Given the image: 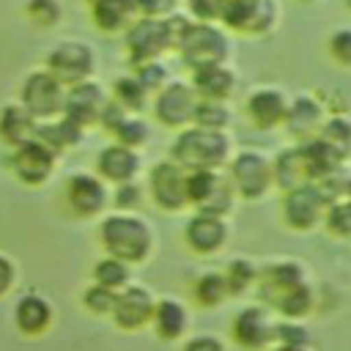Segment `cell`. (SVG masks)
I'll return each instance as SVG.
<instances>
[{
    "mask_svg": "<svg viewBox=\"0 0 351 351\" xmlns=\"http://www.w3.org/2000/svg\"><path fill=\"white\" fill-rule=\"evenodd\" d=\"M99 241L110 258H118L129 266L145 263L154 255L156 247V233L134 211H115L107 214L99 225Z\"/></svg>",
    "mask_w": 351,
    "mask_h": 351,
    "instance_id": "cell-1",
    "label": "cell"
},
{
    "mask_svg": "<svg viewBox=\"0 0 351 351\" xmlns=\"http://www.w3.org/2000/svg\"><path fill=\"white\" fill-rule=\"evenodd\" d=\"M167 159L181 165L186 173L195 170H222V165L230 162L233 156V140L228 132H208L200 126H186L176 132Z\"/></svg>",
    "mask_w": 351,
    "mask_h": 351,
    "instance_id": "cell-2",
    "label": "cell"
},
{
    "mask_svg": "<svg viewBox=\"0 0 351 351\" xmlns=\"http://www.w3.org/2000/svg\"><path fill=\"white\" fill-rule=\"evenodd\" d=\"M230 36L222 25H203V22H192L186 27V33L181 36V41L176 44V55L181 60L184 69L197 71L206 66H219V63H230Z\"/></svg>",
    "mask_w": 351,
    "mask_h": 351,
    "instance_id": "cell-3",
    "label": "cell"
},
{
    "mask_svg": "<svg viewBox=\"0 0 351 351\" xmlns=\"http://www.w3.org/2000/svg\"><path fill=\"white\" fill-rule=\"evenodd\" d=\"M225 30H233L247 38H263L280 25V3L277 0H222Z\"/></svg>",
    "mask_w": 351,
    "mask_h": 351,
    "instance_id": "cell-4",
    "label": "cell"
},
{
    "mask_svg": "<svg viewBox=\"0 0 351 351\" xmlns=\"http://www.w3.org/2000/svg\"><path fill=\"white\" fill-rule=\"evenodd\" d=\"M228 178L239 197L261 200L274 186L271 159L266 154H261L258 148H241L228 162Z\"/></svg>",
    "mask_w": 351,
    "mask_h": 351,
    "instance_id": "cell-5",
    "label": "cell"
},
{
    "mask_svg": "<svg viewBox=\"0 0 351 351\" xmlns=\"http://www.w3.org/2000/svg\"><path fill=\"white\" fill-rule=\"evenodd\" d=\"M44 69L58 77L66 88L71 85H80L85 80H93V71H96V52L88 41H80V38H63L58 41L49 52H47V60H44Z\"/></svg>",
    "mask_w": 351,
    "mask_h": 351,
    "instance_id": "cell-6",
    "label": "cell"
},
{
    "mask_svg": "<svg viewBox=\"0 0 351 351\" xmlns=\"http://www.w3.org/2000/svg\"><path fill=\"white\" fill-rule=\"evenodd\" d=\"M63 101H66V85L52 77L47 69L30 71L22 80V90H19V104L38 121H55L63 115Z\"/></svg>",
    "mask_w": 351,
    "mask_h": 351,
    "instance_id": "cell-7",
    "label": "cell"
},
{
    "mask_svg": "<svg viewBox=\"0 0 351 351\" xmlns=\"http://www.w3.org/2000/svg\"><path fill=\"white\" fill-rule=\"evenodd\" d=\"M123 49H126V60L132 66H140L148 60H162L165 52H173L167 19L137 16L123 33Z\"/></svg>",
    "mask_w": 351,
    "mask_h": 351,
    "instance_id": "cell-8",
    "label": "cell"
},
{
    "mask_svg": "<svg viewBox=\"0 0 351 351\" xmlns=\"http://www.w3.org/2000/svg\"><path fill=\"white\" fill-rule=\"evenodd\" d=\"M195 107H197L195 88L189 85V80H176V77L151 99L154 121L165 129H173V132H181V129L192 126Z\"/></svg>",
    "mask_w": 351,
    "mask_h": 351,
    "instance_id": "cell-9",
    "label": "cell"
},
{
    "mask_svg": "<svg viewBox=\"0 0 351 351\" xmlns=\"http://www.w3.org/2000/svg\"><path fill=\"white\" fill-rule=\"evenodd\" d=\"M189 206L203 214L225 217L233 211V200L239 197L230 178L222 170H195L189 173Z\"/></svg>",
    "mask_w": 351,
    "mask_h": 351,
    "instance_id": "cell-10",
    "label": "cell"
},
{
    "mask_svg": "<svg viewBox=\"0 0 351 351\" xmlns=\"http://www.w3.org/2000/svg\"><path fill=\"white\" fill-rule=\"evenodd\" d=\"M189 173L173 159H162L148 170V195L156 208L176 214L189 206Z\"/></svg>",
    "mask_w": 351,
    "mask_h": 351,
    "instance_id": "cell-11",
    "label": "cell"
},
{
    "mask_svg": "<svg viewBox=\"0 0 351 351\" xmlns=\"http://www.w3.org/2000/svg\"><path fill=\"white\" fill-rule=\"evenodd\" d=\"M326 208H329V200L324 197L318 184L296 186L282 197V219L291 230H299V233H307L324 225Z\"/></svg>",
    "mask_w": 351,
    "mask_h": 351,
    "instance_id": "cell-12",
    "label": "cell"
},
{
    "mask_svg": "<svg viewBox=\"0 0 351 351\" xmlns=\"http://www.w3.org/2000/svg\"><path fill=\"white\" fill-rule=\"evenodd\" d=\"M304 282H307V271L299 261H293V258L269 261L258 271V296L263 299V304L277 310L282 296H288L293 288H299Z\"/></svg>",
    "mask_w": 351,
    "mask_h": 351,
    "instance_id": "cell-13",
    "label": "cell"
},
{
    "mask_svg": "<svg viewBox=\"0 0 351 351\" xmlns=\"http://www.w3.org/2000/svg\"><path fill=\"white\" fill-rule=\"evenodd\" d=\"M288 104H291V96L280 85H258L244 99V112L255 129L274 132V129H282Z\"/></svg>",
    "mask_w": 351,
    "mask_h": 351,
    "instance_id": "cell-14",
    "label": "cell"
},
{
    "mask_svg": "<svg viewBox=\"0 0 351 351\" xmlns=\"http://www.w3.org/2000/svg\"><path fill=\"white\" fill-rule=\"evenodd\" d=\"M326 118H329V110L315 93H296L291 96L282 129L293 137V143H310L321 134Z\"/></svg>",
    "mask_w": 351,
    "mask_h": 351,
    "instance_id": "cell-15",
    "label": "cell"
},
{
    "mask_svg": "<svg viewBox=\"0 0 351 351\" xmlns=\"http://www.w3.org/2000/svg\"><path fill=\"white\" fill-rule=\"evenodd\" d=\"M55 162H58V154L52 148H47L38 137L16 145L14 154L8 156V165H11L14 176L27 186H41L44 181H49V176L55 170Z\"/></svg>",
    "mask_w": 351,
    "mask_h": 351,
    "instance_id": "cell-16",
    "label": "cell"
},
{
    "mask_svg": "<svg viewBox=\"0 0 351 351\" xmlns=\"http://www.w3.org/2000/svg\"><path fill=\"white\" fill-rule=\"evenodd\" d=\"M154 310H156V299L148 288L143 285H134L129 282L123 291L115 293V304H112V321L118 329H126V332H134V329H143L145 324L154 321Z\"/></svg>",
    "mask_w": 351,
    "mask_h": 351,
    "instance_id": "cell-17",
    "label": "cell"
},
{
    "mask_svg": "<svg viewBox=\"0 0 351 351\" xmlns=\"http://www.w3.org/2000/svg\"><path fill=\"white\" fill-rule=\"evenodd\" d=\"M107 101H110V93L96 80H85L80 85L66 88L63 115L71 118L74 123H80L82 129H88V126H96L99 123Z\"/></svg>",
    "mask_w": 351,
    "mask_h": 351,
    "instance_id": "cell-18",
    "label": "cell"
},
{
    "mask_svg": "<svg viewBox=\"0 0 351 351\" xmlns=\"http://www.w3.org/2000/svg\"><path fill=\"white\" fill-rule=\"evenodd\" d=\"M110 200V192H107V184L93 176V173H71L69 181H66V203L71 208V214L82 217V219H90L96 214L104 211Z\"/></svg>",
    "mask_w": 351,
    "mask_h": 351,
    "instance_id": "cell-19",
    "label": "cell"
},
{
    "mask_svg": "<svg viewBox=\"0 0 351 351\" xmlns=\"http://www.w3.org/2000/svg\"><path fill=\"white\" fill-rule=\"evenodd\" d=\"M230 239V228L225 217L195 211L184 225V241L195 255H217Z\"/></svg>",
    "mask_w": 351,
    "mask_h": 351,
    "instance_id": "cell-20",
    "label": "cell"
},
{
    "mask_svg": "<svg viewBox=\"0 0 351 351\" xmlns=\"http://www.w3.org/2000/svg\"><path fill=\"white\" fill-rule=\"evenodd\" d=\"M143 170V156L134 148H126L121 143H110L99 151L96 156V176L104 184H126V181H137Z\"/></svg>",
    "mask_w": 351,
    "mask_h": 351,
    "instance_id": "cell-21",
    "label": "cell"
},
{
    "mask_svg": "<svg viewBox=\"0 0 351 351\" xmlns=\"http://www.w3.org/2000/svg\"><path fill=\"white\" fill-rule=\"evenodd\" d=\"M230 332H233V340L247 351H261L274 340V324L269 321V313L258 304L239 310L233 315Z\"/></svg>",
    "mask_w": 351,
    "mask_h": 351,
    "instance_id": "cell-22",
    "label": "cell"
},
{
    "mask_svg": "<svg viewBox=\"0 0 351 351\" xmlns=\"http://www.w3.org/2000/svg\"><path fill=\"white\" fill-rule=\"evenodd\" d=\"M189 85L195 88L197 99H214V101H230L239 90V71L230 63L206 66L189 74Z\"/></svg>",
    "mask_w": 351,
    "mask_h": 351,
    "instance_id": "cell-23",
    "label": "cell"
},
{
    "mask_svg": "<svg viewBox=\"0 0 351 351\" xmlns=\"http://www.w3.org/2000/svg\"><path fill=\"white\" fill-rule=\"evenodd\" d=\"M271 173H274V186H280L282 192H291L296 186L313 184L302 143H293V145L277 151V156L271 159Z\"/></svg>",
    "mask_w": 351,
    "mask_h": 351,
    "instance_id": "cell-24",
    "label": "cell"
},
{
    "mask_svg": "<svg viewBox=\"0 0 351 351\" xmlns=\"http://www.w3.org/2000/svg\"><path fill=\"white\" fill-rule=\"evenodd\" d=\"M38 121L19 104V101H5L0 107V140L8 145H22L36 137Z\"/></svg>",
    "mask_w": 351,
    "mask_h": 351,
    "instance_id": "cell-25",
    "label": "cell"
},
{
    "mask_svg": "<svg viewBox=\"0 0 351 351\" xmlns=\"http://www.w3.org/2000/svg\"><path fill=\"white\" fill-rule=\"evenodd\" d=\"M90 16L101 33H126V27L137 19V8L134 0H96L90 5Z\"/></svg>",
    "mask_w": 351,
    "mask_h": 351,
    "instance_id": "cell-26",
    "label": "cell"
},
{
    "mask_svg": "<svg viewBox=\"0 0 351 351\" xmlns=\"http://www.w3.org/2000/svg\"><path fill=\"white\" fill-rule=\"evenodd\" d=\"M14 321L25 335H41L52 324V304L38 293H25L16 302Z\"/></svg>",
    "mask_w": 351,
    "mask_h": 351,
    "instance_id": "cell-27",
    "label": "cell"
},
{
    "mask_svg": "<svg viewBox=\"0 0 351 351\" xmlns=\"http://www.w3.org/2000/svg\"><path fill=\"white\" fill-rule=\"evenodd\" d=\"M36 137H38L47 148H52L55 154H60V151H66V148L80 145V143L85 140V129H82L80 123H74L71 118L60 115V118H55V121L38 123Z\"/></svg>",
    "mask_w": 351,
    "mask_h": 351,
    "instance_id": "cell-28",
    "label": "cell"
},
{
    "mask_svg": "<svg viewBox=\"0 0 351 351\" xmlns=\"http://www.w3.org/2000/svg\"><path fill=\"white\" fill-rule=\"evenodd\" d=\"M151 324H154V332L162 340H176L186 329V307L173 296L156 299V310H154V321Z\"/></svg>",
    "mask_w": 351,
    "mask_h": 351,
    "instance_id": "cell-29",
    "label": "cell"
},
{
    "mask_svg": "<svg viewBox=\"0 0 351 351\" xmlns=\"http://www.w3.org/2000/svg\"><path fill=\"white\" fill-rule=\"evenodd\" d=\"M112 101H118L126 112H132V115H140L145 107H151V93L140 85V80L129 71V74H121V77H115V82H112Z\"/></svg>",
    "mask_w": 351,
    "mask_h": 351,
    "instance_id": "cell-30",
    "label": "cell"
},
{
    "mask_svg": "<svg viewBox=\"0 0 351 351\" xmlns=\"http://www.w3.org/2000/svg\"><path fill=\"white\" fill-rule=\"evenodd\" d=\"M318 140L326 143L343 162H348L351 159V118L346 112H329Z\"/></svg>",
    "mask_w": 351,
    "mask_h": 351,
    "instance_id": "cell-31",
    "label": "cell"
},
{
    "mask_svg": "<svg viewBox=\"0 0 351 351\" xmlns=\"http://www.w3.org/2000/svg\"><path fill=\"white\" fill-rule=\"evenodd\" d=\"M230 123H233V110H230V101L197 99L192 126H200V129H208V132H228V129H230Z\"/></svg>",
    "mask_w": 351,
    "mask_h": 351,
    "instance_id": "cell-32",
    "label": "cell"
},
{
    "mask_svg": "<svg viewBox=\"0 0 351 351\" xmlns=\"http://www.w3.org/2000/svg\"><path fill=\"white\" fill-rule=\"evenodd\" d=\"M129 277H132L129 263H123V261H118V258H110V255L99 258L96 266H93V282L101 285V288H110V291H115V293L129 285Z\"/></svg>",
    "mask_w": 351,
    "mask_h": 351,
    "instance_id": "cell-33",
    "label": "cell"
},
{
    "mask_svg": "<svg viewBox=\"0 0 351 351\" xmlns=\"http://www.w3.org/2000/svg\"><path fill=\"white\" fill-rule=\"evenodd\" d=\"M258 271L261 266L250 258H233L228 266H225V282H228V291L230 296H239V293H247L252 285H258Z\"/></svg>",
    "mask_w": 351,
    "mask_h": 351,
    "instance_id": "cell-34",
    "label": "cell"
},
{
    "mask_svg": "<svg viewBox=\"0 0 351 351\" xmlns=\"http://www.w3.org/2000/svg\"><path fill=\"white\" fill-rule=\"evenodd\" d=\"M192 293H195V302L203 304V307H217V304H222V302L230 296L222 271H203V274L195 280Z\"/></svg>",
    "mask_w": 351,
    "mask_h": 351,
    "instance_id": "cell-35",
    "label": "cell"
},
{
    "mask_svg": "<svg viewBox=\"0 0 351 351\" xmlns=\"http://www.w3.org/2000/svg\"><path fill=\"white\" fill-rule=\"evenodd\" d=\"M112 137H115V143L140 151L151 137V126H148V121L143 115H126L121 121V126L112 132Z\"/></svg>",
    "mask_w": 351,
    "mask_h": 351,
    "instance_id": "cell-36",
    "label": "cell"
},
{
    "mask_svg": "<svg viewBox=\"0 0 351 351\" xmlns=\"http://www.w3.org/2000/svg\"><path fill=\"white\" fill-rule=\"evenodd\" d=\"M313 304H315L313 288H310V282H304V285L293 288L288 296H282V302L277 304V310H280L288 321H299V318H304V315L313 310Z\"/></svg>",
    "mask_w": 351,
    "mask_h": 351,
    "instance_id": "cell-37",
    "label": "cell"
},
{
    "mask_svg": "<svg viewBox=\"0 0 351 351\" xmlns=\"http://www.w3.org/2000/svg\"><path fill=\"white\" fill-rule=\"evenodd\" d=\"M324 228L335 239H351V197H340V200L329 203L326 217H324Z\"/></svg>",
    "mask_w": 351,
    "mask_h": 351,
    "instance_id": "cell-38",
    "label": "cell"
},
{
    "mask_svg": "<svg viewBox=\"0 0 351 351\" xmlns=\"http://www.w3.org/2000/svg\"><path fill=\"white\" fill-rule=\"evenodd\" d=\"M137 80H140V85L151 93V99L173 80V74H170V69L162 63V60H148V63H140V66H134V71H132Z\"/></svg>",
    "mask_w": 351,
    "mask_h": 351,
    "instance_id": "cell-39",
    "label": "cell"
},
{
    "mask_svg": "<svg viewBox=\"0 0 351 351\" xmlns=\"http://www.w3.org/2000/svg\"><path fill=\"white\" fill-rule=\"evenodd\" d=\"M25 14H27L36 25L52 27V25L60 22L63 5H60V0H27V3H25Z\"/></svg>",
    "mask_w": 351,
    "mask_h": 351,
    "instance_id": "cell-40",
    "label": "cell"
},
{
    "mask_svg": "<svg viewBox=\"0 0 351 351\" xmlns=\"http://www.w3.org/2000/svg\"><path fill=\"white\" fill-rule=\"evenodd\" d=\"M326 52L340 69H351V25L337 27L326 38Z\"/></svg>",
    "mask_w": 351,
    "mask_h": 351,
    "instance_id": "cell-41",
    "label": "cell"
},
{
    "mask_svg": "<svg viewBox=\"0 0 351 351\" xmlns=\"http://www.w3.org/2000/svg\"><path fill=\"white\" fill-rule=\"evenodd\" d=\"M186 3V16L192 22H203V25H219L222 19V0H184Z\"/></svg>",
    "mask_w": 351,
    "mask_h": 351,
    "instance_id": "cell-42",
    "label": "cell"
},
{
    "mask_svg": "<svg viewBox=\"0 0 351 351\" xmlns=\"http://www.w3.org/2000/svg\"><path fill=\"white\" fill-rule=\"evenodd\" d=\"M82 304L96 313V315H110L112 313V304H115V291L110 288H101V285H88L85 293H82Z\"/></svg>",
    "mask_w": 351,
    "mask_h": 351,
    "instance_id": "cell-43",
    "label": "cell"
},
{
    "mask_svg": "<svg viewBox=\"0 0 351 351\" xmlns=\"http://www.w3.org/2000/svg\"><path fill=\"white\" fill-rule=\"evenodd\" d=\"M274 340H280V346H288V348H307L310 343V335L302 324L296 321H282L274 326Z\"/></svg>",
    "mask_w": 351,
    "mask_h": 351,
    "instance_id": "cell-44",
    "label": "cell"
},
{
    "mask_svg": "<svg viewBox=\"0 0 351 351\" xmlns=\"http://www.w3.org/2000/svg\"><path fill=\"white\" fill-rule=\"evenodd\" d=\"M112 203H115L118 211H137L140 203H143V186H140V181L118 184L115 192H112Z\"/></svg>",
    "mask_w": 351,
    "mask_h": 351,
    "instance_id": "cell-45",
    "label": "cell"
},
{
    "mask_svg": "<svg viewBox=\"0 0 351 351\" xmlns=\"http://www.w3.org/2000/svg\"><path fill=\"white\" fill-rule=\"evenodd\" d=\"M137 16H151V19H167L178 11V0H134Z\"/></svg>",
    "mask_w": 351,
    "mask_h": 351,
    "instance_id": "cell-46",
    "label": "cell"
},
{
    "mask_svg": "<svg viewBox=\"0 0 351 351\" xmlns=\"http://www.w3.org/2000/svg\"><path fill=\"white\" fill-rule=\"evenodd\" d=\"M126 115H132V112H126V110H123L118 101H112V96H110V101H107V107H104V112H101V118H99V126L112 134V132L121 126V121H123Z\"/></svg>",
    "mask_w": 351,
    "mask_h": 351,
    "instance_id": "cell-47",
    "label": "cell"
},
{
    "mask_svg": "<svg viewBox=\"0 0 351 351\" xmlns=\"http://www.w3.org/2000/svg\"><path fill=\"white\" fill-rule=\"evenodd\" d=\"M184 351H225V346L214 335H195V337L186 340Z\"/></svg>",
    "mask_w": 351,
    "mask_h": 351,
    "instance_id": "cell-48",
    "label": "cell"
},
{
    "mask_svg": "<svg viewBox=\"0 0 351 351\" xmlns=\"http://www.w3.org/2000/svg\"><path fill=\"white\" fill-rule=\"evenodd\" d=\"M14 263L5 258V255H0V296L14 285Z\"/></svg>",
    "mask_w": 351,
    "mask_h": 351,
    "instance_id": "cell-49",
    "label": "cell"
},
{
    "mask_svg": "<svg viewBox=\"0 0 351 351\" xmlns=\"http://www.w3.org/2000/svg\"><path fill=\"white\" fill-rule=\"evenodd\" d=\"M343 197H351V170H343Z\"/></svg>",
    "mask_w": 351,
    "mask_h": 351,
    "instance_id": "cell-50",
    "label": "cell"
},
{
    "mask_svg": "<svg viewBox=\"0 0 351 351\" xmlns=\"http://www.w3.org/2000/svg\"><path fill=\"white\" fill-rule=\"evenodd\" d=\"M271 351H304V348H288V346H277V348H271Z\"/></svg>",
    "mask_w": 351,
    "mask_h": 351,
    "instance_id": "cell-51",
    "label": "cell"
},
{
    "mask_svg": "<svg viewBox=\"0 0 351 351\" xmlns=\"http://www.w3.org/2000/svg\"><path fill=\"white\" fill-rule=\"evenodd\" d=\"M343 3H346V8H348V11H351V0H343Z\"/></svg>",
    "mask_w": 351,
    "mask_h": 351,
    "instance_id": "cell-52",
    "label": "cell"
},
{
    "mask_svg": "<svg viewBox=\"0 0 351 351\" xmlns=\"http://www.w3.org/2000/svg\"><path fill=\"white\" fill-rule=\"evenodd\" d=\"M302 3H321V0H302Z\"/></svg>",
    "mask_w": 351,
    "mask_h": 351,
    "instance_id": "cell-53",
    "label": "cell"
},
{
    "mask_svg": "<svg viewBox=\"0 0 351 351\" xmlns=\"http://www.w3.org/2000/svg\"><path fill=\"white\" fill-rule=\"evenodd\" d=\"M85 3H88V5H93V3H96V0H85Z\"/></svg>",
    "mask_w": 351,
    "mask_h": 351,
    "instance_id": "cell-54",
    "label": "cell"
}]
</instances>
